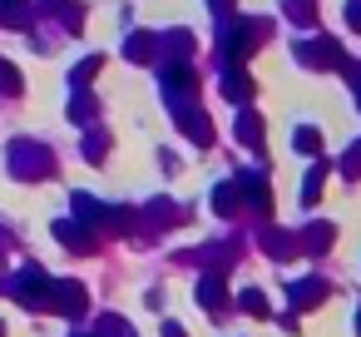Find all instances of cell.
Instances as JSON below:
<instances>
[{
  "mask_svg": "<svg viewBox=\"0 0 361 337\" xmlns=\"http://www.w3.org/2000/svg\"><path fill=\"white\" fill-rule=\"evenodd\" d=\"M11 292H16L25 307H45V302H50V278L30 263V268H20V273L11 278Z\"/></svg>",
  "mask_w": 361,
  "mask_h": 337,
  "instance_id": "cell-1",
  "label": "cell"
},
{
  "mask_svg": "<svg viewBox=\"0 0 361 337\" xmlns=\"http://www.w3.org/2000/svg\"><path fill=\"white\" fill-rule=\"evenodd\" d=\"M45 307H55L60 317H85V288L75 278H60V283H50V302Z\"/></svg>",
  "mask_w": 361,
  "mask_h": 337,
  "instance_id": "cell-2",
  "label": "cell"
},
{
  "mask_svg": "<svg viewBox=\"0 0 361 337\" xmlns=\"http://www.w3.org/2000/svg\"><path fill=\"white\" fill-rule=\"evenodd\" d=\"M11 169H16L20 179H40V174L50 169V154H45L40 144H16V149H11Z\"/></svg>",
  "mask_w": 361,
  "mask_h": 337,
  "instance_id": "cell-3",
  "label": "cell"
},
{
  "mask_svg": "<svg viewBox=\"0 0 361 337\" xmlns=\"http://www.w3.org/2000/svg\"><path fill=\"white\" fill-rule=\"evenodd\" d=\"M326 297V278H297L292 288H287V302L292 307H312V302H322Z\"/></svg>",
  "mask_w": 361,
  "mask_h": 337,
  "instance_id": "cell-4",
  "label": "cell"
},
{
  "mask_svg": "<svg viewBox=\"0 0 361 337\" xmlns=\"http://www.w3.org/2000/svg\"><path fill=\"white\" fill-rule=\"evenodd\" d=\"M198 302H203L208 312H228V288H223L218 273H208V278L198 283Z\"/></svg>",
  "mask_w": 361,
  "mask_h": 337,
  "instance_id": "cell-5",
  "label": "cell"
},
{
  "mask_svg": "<svg viewBox=\"0 0 361 337\" xmlns=\"http://www.w3.org/2000/svg\"><path fill=\"white\" fill-rule=\"evenodd\" d=\"M55 233L65 238V248H70V253H90V243H94V233H90L85 223H70V218H65V223H60Z\"/></svg>",
  "mask_w": 361,
  "mask_h": 337,
  "instance_id": "cell-6",
  "label": "cell"
},
{
  "mask_svg": "<svg viewBox=\"0 0 361 337\" xmlns=\"http://www.w3.org/2000/svg\"><path fill=\"white\" fill-rule=\"evenodd\" d=\"M302 238H307V243H302L307 253H326V248H331V238H336V228H331V223H312Z\"/></svg>",
  "mask_w": 361,
  "mask_h": 337,
  "instance_id": "cell-7",
  "label": "cell"
},
{
  "mask_svg": "<svg viewBox=\"0 0 361 337\" xmlns=\"http://www.w3.org/2000/svg\"><path fill=\"white\" fill-rule=\"evenodd\" d=\"M272 258H287V253H297V243H292V233H267V243H262Z\"/></svg>",
  "mask_w": 361,
  "mask_h": 337,
  "instance_id": "cell-8",
  "label": "cell"
},
{
  "mask_svg": "<svg viewBox=\"0 0 361 337\" xmlns=\"http://www.w3.org/2000/svg\"><path fill=\"white\" fill-rule=\"evenodd\" d=\"M322 174H326V164H317V169L307 174V184H302V203H317V194H322Z\"/></svg>",
  "mask_w": 361,
  "mask_h": 337,
  "instance_id": "cell-9",
  "label": "cell"
},
{
  "mask_svg": "<svg viewBox=\"0 0 361 337\" xmlns=\"http://www.w3.org/2000/svg\"><path fill=\"white\" fill-rule=\"evenodd\" d=\"M238 307H247V312H267V297H262L257 288H247V292L238 297Z\"/></svg>",
  "mask_w": 361,
  "mask_h": 337,
  "instance_id": "cell-10",
  "label": "cell"
},
{
  "mask_svg": "<svg viewBox=\"0 0 361 337\" xmlns=\"http://www.w3.org/2000/svg\"><path fill=\"white\" fill-rule=\"evenodd\" d=\"M213 199H218V213H233V208H238V199H233V184H223Z\"/></svg>",
  "mask_w": 361,
  "mask_h": 337,
  "instance_id": "cell-11",
  "label": "cell"
},
{
  "mask_svg": "<svg viewBox=\"0 0 361 337\" xmlns=\"http://www.w3.org/2000/svg\"><path fill=\"white\" fill-rule=\"evenodd\" d=\"M99 337H134V332H129V327H124L119 317H104V327H99Z\"/></svg>",
  "mask_w": 361,
  "mask_h": 337,
  "instance_id": "cell-12",
  "label": "cell"
},
{
  "mask_svg": "<svg viewBox=\"0 0 361 337\" xmlns=\"http://www.w3.org/2000/svg\"><path fill=\"white\" fill-rule=\"evenodd\" d=\"M164 337H188V332H183L178 322H164Z\"/></svg>",
  "mask_w": 361,
  "mask_h": 337,
  "instance_id": "cell-13",
  "label": "cell"
},
{
  "mask_svg": "<svg viewBox=\"0 0 361 337\" xmlns=\"http://www.w3.org/2000/svg\"><path fill=\"white\" fill-rule=\"evenodd\" d=\"M351 25L361 30V0H351Z\"/></svg>",
  "mask_w": 361,
  "mask_h": 337,
  "instance_id": "cell-14",
  "label": "cell"
},
{
  "mask_svg": "<svg viewBox=\"0 0 361 337\" xmlns=\"http://www.w3.org/2000/svg\"><path fill=\"white\" fill-rule=\"evenodd\" d=\"M356 327H361V312H356Z\"/></svg>",
  "mask_w": 361,
  "mask_h": 337,
  "instance_id": "cell-15",
  "label": "cell"
},
{
  "mask_svg": "<svg viewBox=\"0 0 361 337\" xmlns=\"http://www.w3.org/2000/svg\"><path fill=\"white\" fill-rule=\"evenodd\" d=\"M0 288H6V283H0Z\"/></svg>",
  "mask_w": 361,
  "mask_h": 337,
  "instance_id": "cell-16",
  "label": "cell"
},
{
  "mask_svg": "<svg viewBox=\"0 0 361 337\" xmlns=\"http://www.w3.org/2000/svg\"><path fill=\"white\" fill-rule=\"evenodd\" d=\"M80 337H85V332H80Z\"/></svg>",
  "mask_w": 361,
  "mask_h": 337,
  "instance_id": "cell-17",
  "label": "cell"
}]
</instances>
